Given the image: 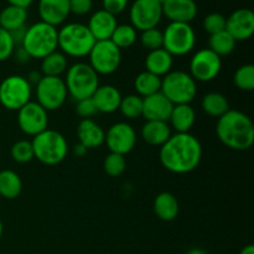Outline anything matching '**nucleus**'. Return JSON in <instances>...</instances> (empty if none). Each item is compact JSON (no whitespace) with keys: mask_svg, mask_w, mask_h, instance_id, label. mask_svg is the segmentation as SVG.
<instances>
[{"mask_svg":"<svg viewBox=\"0 0 254 254\" xmlns=\"http://www.w3.org/2000/svg\"><path fill=\"white\" fill-rule=\"evenodd\" d=\"M174 104L161 92L143 98V116L146 121L168 122Z\"/></svg>","mask_w":254,"mask_h":254,"instance_id":"nucleus-19","label":"nucleus"},{"mask_svg":"<svg viewBox=\"0 0 254 254\" xmlns=\"http://www.w3.org/2000/svg\"><path fill=\"white\" fill-rule=\"evenodd\" d=\"M117 25L118 22H117L116 16L101 9L92 14L87 27L96 41H103V40H111Z\"/></svg>","mask_w":254,"mask_h":254,"instance_id":"nucleus-20","label":"nucleus"},{"mask_svg":"<svg viewBox=\"0 0 254 254\" xmlns=\"http://www.w3.org/2000/svg\"><path fill=\"white\" fill-rule=\"evenodd\" d=\"M202 146L190 133H176L160 146L159 159L166 170L174 174H189L201 163Z\"/></svg>","mask_w":254,"mask_h":254,"instance_id":"nucleus-1","label":"nucleus"},{"mask_svg":"<svg viewBox=\"0 0 254 254\" xmlns=\"http://www.w3.org/2000/svg\"><path fill=\"white\" fill-rule=\"evenodd\" d=\"M26 25H24V26L19 27V29H15L12 31H10V35H11L15 46H21L22 40H24L25 34H26Z\"/></svg>","mask_w":254,"mask_h":254,"instance_id":"nucleus-44","label":"nucleus"},{"mask_svg":"<svg viewBox=\"0 0 254 254\" xmlns=\"http://www.w3.org/2000/svg\"><path fill=\"white\" fill-rule=\"evenodd\" d=\"M216 133L223 145L236 151H245L254 143V124L252 119L241 111L230 109L220 117Z\"/></svg>","mask_w":254,"mask_h":254,"instance_id":"nucleus-2","label":"nucleus"},{"mask_svg":"<svg viewBox=\"0 0 254 254\" xmlns=\"http://www.w3.org/2000/svg\"><path fill=\"white\" fill-rule=\"evenodd\" d=\"M96 40L89 32L87 25L79 22H69L59 30V49L64 56L81 57L88 56Z\"/></svg>","mask_w":254,"mask_h":254,"instance_id":"nucleus-4","label":"nucleus"},{"mask_svg":"<svg viewBox=\"0 0 254 254\" xmlns=\"http://www.w3.org/2000/svg\"><path fill=\"white\" fill-rule=\"evenodd\" d=\"M128 2L129 0H102L103 10L114 15V16L122 14L128 6Z\"/></svg>","mask_w":254,"mask_h":254,"instance_id":"nucleus-43","label":"nucleus"},{"mask_svg":"<svg viewBox=\"0 0 254 254\" xmlns=\"http://www.w3.org/2000/svg\"><path fill=\"white\" fill-rule=\"evenodd\" d=\"M6 1L9 2V5H14V6L27 9V7L34 2V0H6Z\"/></svg>","mask_w":254,"mask_h":254,"instance_id":"nucleus-46","label":"nucleus"},{"mask_svg":"<svg viewBox=\"0 0 254 254\" xmlns=\"http://www.w3.org/2000/svg\"><path fill=\"white\" fill-rule=\"evenodd\" d=\"M1 236H2V222L0 221V238H1Z\"/></svg>","mask_w":254,"mask_h":254,"instance_id":"nucleus-51","label":"nucleus"},{"mask_svg":"<svg viewBox=\"0 0 254 254\" xmlns=\"http://www.w3.org/2000/svg\"><path fill=\"white\" fill-rule=\"evenodd\" d=\"M77 136L79 144H82L88 150L103 145L106 133L101 126L92 119H82L77 127Z\"/></svg>","mask_w":254,"mask_h":254,"instance_id":"nucleus-22","label":"nucleus"},{"mask_svg":"<svg viewBox=\"0 0 254 254\" xmlns=\"http://www.w3.org/2000/svg\"><path fill=\"white\" fill-rule=\"evenodd\" d=\"M240 254H254V246L253 245H248L241 251Z\"/></svg>","mask_w":254,"mask_h":254,"instance_id":"nucleus-49","label":"nucleus"},{"mask_svg":"<svg viewBox=\"0 0 254 254\" xmlns=\"http://www.w3.org/2000/svg\"><path fill=\"white\" fill-rule=\"evenodd\" d=\"M21 47L31 59L42 60L59 49V30L46 22H35L26 29Z\"/></svg>","mask_w":254,"mask_h":254,"instance_id":"nucleus-3","label":"nucleus"},{"mask_svg":"<svg viewBox=\"0 0 254 254\" xmlns=\"http://www.w3.org/2000/svg\"><path fill=\"white\" fill-rule=\"evenodd\" d=\"M136 39H138L136 30L134 29L130 24H122L117 25L116 30H114V32L112 34L111 41L113 42L119 50H123L133 46V45L135 44Z\"/></svg>","mask_w":254,"mask_h":254,"instance_id":"nucleus-33","label":"nucleus"},{"mask_svg":"<svg viewBox=\"0 0 254 254\" xmlns=\"http://www.w3.org/2000/svg\"><path fill=\"white\" fill-rule=\"evenodd\" d=\"M127 166V161L124 155L116 153H109L106 156L103 163L104 171L108 174L112 178H117V176H121L124 173Z\"/></svg>","mask_w":254,"mask_h":254,"instance_id":"nucleus-37","label":"nucleus"},{"mask_svg":"<svg viewBox=\"0 0 254 254\" xmlns=\"http://www.w3.org/2000/svg\"><path fill=\"white\" fill-rule=\"evenodd\" d=\"M173 135L168 122L146 121L141 128V138L153 146H161Z\"/></svg>","mask_w":254,"mask_h":254,"instance_id":"nucleus-23","label":"nucleus"},{"mask_svg":"<svg viewBox=\"0 0 254 254\" xmlns=\"http://www.w3.org/2000/svg\"><path fill=\"white\" fill-rule=\"evenodd\" d=\"M196 121L195 109L190 104H178L174 106L171 111L170 122L171 127L176 130V133H190Z\"/></svg>","mask_w":254,"mask_h":254,"instance_id":"nucleus-25","label":"nucleus"},{"mask_svg":"<svg viewBox=\"0 0 254 254\" xmlns=\"http://www.w3.org/2000/svg\"><path fill=\"white\" fill-rule=\"evenodd\" d=\"M15 56H16V60L20 62V64H26V62H29L30 59H31L21 46L17 47L16 52H15Z\"/></svg>","mask_w":254,"mask_h":254,"instance_id":"nucleus-45","label":"nucleus"},{"mask_svg":"<svg viewBox=\"0 0 254 254\" xmlns=\"http://www.w3.org/2000/svg\"><path fill=\"white\" fill-rule=\"evenodd\" d=\"M11 154L12 160L16 161L19 164H26L30 163L34 156V149H32L31 141L29 140H19L11 146Z\"/></svg>","mask_w":254,"mask_h":254,"instance_id":"nucleus-36","label":"nucleus"},{"mask_svg":"<svg viewBox=\"0 0 254 254\" xmlns=\"http://www.w3.org/2000/svg\"><path fill=\"white\" fill-rule=\"evenodd\" d=\"M92 7H93L92 0H69V11L78 16L89 14Z\"/></svg>","mask_w":254,"mask_h":254,"instance_id":"nucleus-42","label":"nucleus"},{"mask_svg":"<svg viewBox=\"0 0 254 254\" xmlns=\"http://www.w3.org/2000/svg\"><path fill=\"white\" fill-rule=\"evenodd\" d=\"M129 19L136 31L158 27L163 19V5L156 0H134L129 9Z\"/></svg>","mask_w":254,"mask_h":254,"instance_id":"nucleus-12","label":"nucleus"},{"mask_svg":"<svg viewBox=\"0 0 254 254\" xmlns=\"http://www.w3.org/2000/svg\"><path fill=\"white\" fill-rule=\"evenodd\" d=\"M73 153L76 154L77 156H83L84 154L87 153V149L84 148L83 145H82V144H77V145H74V148H73Z\"/></svg>","mask_w":254,"mask_h":254,"instance_id":"nucleus-48","label":"nucleus"},{"mask_svg":"<svg viewBox=\"0 0 254 254\" xmlns=\"http://www.w3.org/2000/svg\"><path fill=\"white\" fill-rule=\"evenodd\" d=\"M233 82L238 89L245 92H252L254 89V66L252 64L238 67L233 76Z\"/></svg>","mask_w":254,"mask_h":254,"instance_id":"nucleus-35","label":"nucleus"},{"mask_svg":"<svg viewBox=\"0 0 254 254\" xmlns=\"http://www.w3.org/2000/svg\"><path fill=\"white\" fill-rule=\"evenodd\" d=\"M186 254H207V253H206L205 251L200 250V248H192V250L189 251Z\"/></svg>","mask_w":254,"mask_h":254,"instance_id":"nucleus-50","label":"nucleus"},{"mask_svg":"<svg viewBox=\"0 0 254 254\" xmlns=\"http://www.w3.org/2000/svg\"><path fill=\"white\" fill-rule=\"evenodd\" d=\"M196 45V34L190 24L170 22L163 31V49L171 56H185Z\"/></svg>","mask_w":254,"mask_h":254,"instance_id":"nucleus-8","label":"nucleus"},{"mask_svg":"<svg viewBox=\"0 0 254 254\" xmlns=\"http://www.w3.org/2000/svg\"><path fill=\"white\" fill-rule=\"evenodd\" d=\"M89 66L97 74H112L119 68L122 62V50H119L111 40L96 41L88 54Z\"/></svg>","mask_w":254,"mask_h":254,"instance_id":"nucleus-10","label":"nucleus"},{"mask_svg":"<svg viewBox=\"0 0 254 254\" xmlns=\"http://www.w3.org/2000/svg\"><path fill=\"white\" fill-rule=\"evenodd\" d=\"M34 156L45 165H57L66 159L68 144L60 131L46 129L31 141Z\"/></svg>","mask_w":254,"mask_h":254,"instance_id":"nucleus-5","label":"nucleus"},{"mask_svg":"<svg viewBox=\"0 0 254 254\" xmlns=\"http://www.w3.org/2000/svg\"><path fill=\"white\" fill-rule=\"evenodd\" d=\"M203 29L207 34L213 35L226 30V17L221 12H210L203 19Z\"/></svg>","mask_w":254,"mask_h":254,"instance_id":"nucleus-39","label":"nucleus"},{"mask_svg":"<svg viewBox=\"0 0 254 254\" xmlns=\"http://www.w3.org/2000/svg\"><path fill=\"white\" fill-rule=\"evenodd\" d=\"M76 112L82 119H91L92 117L96 116L98 113L96 106H94V102L92 98H86L81 99V101H77L76 106Z\"/></svg>","mask_w":254,"mask_h":254,"instance_id":"nucleus-41","label":"nucleus"},{"mask_svg":"<svg viewBox=\"0 0 254 254\" xmlns=\"http://www.w3.org/2000/svg\"><path fill=\"white\" fill-rule=\"evenodd\" d=\"M15 47L10 32L0 27V62L10 59L14 55Z\"/></svg>","mask_w":254,"mask_h":254,"instance_id":"nucleus-40","label":"nucleus"},{"mask_svg":"<svg viewBox=\"0 0 254 254\" xmlns=\"http://www.w3.org/2000/svg\"><path fill=\"white\" fill-rule=\"evenodd\" d=\"M91 98L93 99L97 111L108 114L118 111L122 101V94L117 87L104 84V86H99L97 88Z\"/></svg>","mask_w":254,"mask_h":254,"instance_id":"nucleus-21","label":"nucleus"},{"mask_svg":"<svg viewBox=\"0 0 254 254\" xmlns=\"http://www.w3.org/2000/svg\"><path fill=\"white\" fill-rule=\"evenodd\" d=\"M104 143L107 144L111 153L121 154L126 156L130 153L136 144V133L133 127L124 122L113 124L107 130L104 136Z\"/></svg>","mask_w":254,"mask_h":254,"instance_id":"nucleus-15","label":"nucleus"},{"mask_svg":"<svg viewBox=\"0 0 254 254\" xmlns=\"http://www.w3.org/2000/svg\"><path fill=\"white\" fill-rule=\"evenodd\" d=\"M226 31L235 41H246L254 34V14L251 9H237L226 17Z\"/></svg>","mask_w":254,"mask_h":254,"instance_id":"nucleus-16","label":"nucleus"},{"mask_svg":"<svg viewBox=\"0 0 254 254\" xmlns=\"http://www.w3.org/2000/svg\"><path fill=\"white\" fill-rule=\"evenodd\" d=\"M32 87L26 77L12 74L0 83V104L9 111H19L31 101Z\"/></svg>","mask_w":254,"mask_h":254,"instance_id":"nucleus-9","label":"nucleus"},{"mask_svg":"<svg viewBox=\"0 0 254 254\" xmlns=\"http://www.w3.org/2000/svg\"><path fill=\"white\" fill-rule=\"evenodd\" d=\"M174 64V57L166 50L158 49L149 51L145 59V71L155 74L158 77H164L171 72Z\"/></svg>","mask_w":254,"mask_h":254,"instance_id":"nucleus-24","label":"nucleus"},{"mask_svg":"<svg viewBox=\"0 0 254 254\" xmlns=\"http://www.w3.org/2000/svg\"><path fill=\"white\" fill-rule=\"evenodd\" d=\"M201 107L207 116L217 119L230 111L228 99L218 92H211V93L203 96L202 101H201Z\"/></svg>","mask_w":254,"mask_h":254,"instance_id":"nucleus-29","label":"nucleus"},{"mask_svg":"<svg viewBox=\"0 0 254 254\" xmlns=\"http://www.w3.org/2000/svg\"><path fill=\"white\" fill-rule=\"evenodd\" d=\"M222 60L210 49L196 52L190 61V76L195 81L211 82L220 74Z\"/></svg>","mask_w":254,"mask_h":254,"instance_id":"nucleus-13","label":"nucleus"},{"mask_svg":"<svg viewBox=\"0 0 254 254\" xmlns=\"http://www.w3.org/2000/svg\"><path fill=\"white\" fill-rule=\"evenodd\" d=\"M22 181L12 170L0 171V197L14 200L21 193Z\"/></svg>","mask_w":254,"mask_h":254,"instance_id":"nucleus-28","label":"nucleus"},{"mask_svg":"<svg viewBox=\"0 0 254 254\" xmlns=\"http://www.w3.org/2000/svg\"><path fill=\"white\" fill-rule=\"evenodd\" d=\"M134 87H135L138 96L145 98V97L153 96V94L160 92L161 78L150 72L144 71L136 76L135 81H134Z\"/></svg>","mask_w":254,"mask_h":254,"instance_id":"nucleus-31","label":"nucleus"},{"mask_svg":"<svg viewBox=\"0 0 254 254\" xmlns=\"http://www.w3.org/2000/svg\"><path fill=\"white\" fill-rule=\"evenodd\" d=\"M67 92L76 101L91 98L99 87V76L84 62H77L66 71L64 79Z\"/></svg>","mask_w":254,"mask_h":254,"instance_id":"nucleus-6","label":"nucleus"},{"mask_svg":"<svg viewBox=\"0 0 254 254\" xmlns=\"http://www.w3.org/2000/svg\"><path fill=\"white\" fill-rule=\"evenodd\" d=\"M67 56L61 51H55L41 60V73L47 77H61L68 68Z\"/></svg>","mask_w":254,"mask_h":254,"instance_id":"nucleus-30","label":"nucleus"},{"mask_svg":"<svg viewBox=\"0 0 254 254\" xmlns=\"http://www.w3.org/2000/svg\"><path fill=\"white\" fill-rule=\"evenodd\" d=\"M39 15L42 22L59 26L64 24L69 11V0H39Z\"/></svg>","mask_w":254,"mask_h":254,"instance_id":"nucleus-18","label":"nucleus"},{"mask_svg":"<svg viewBox=\"0 0 254 254\" xmlns=\"http://www.w3.org/2000/svg\"><path fill=\"white\" fill-rule=\"evenodd\" d=\"M68 92H67L64 79L61 77L42 76L39 83L36 84L37 103L50 111H57L66 102Z\"/></svg>","mask_w":254,"mask_h":254,"instance_id":"nucleus-11","label":"nucleus"},{"mask_svg":"<svg viewBox=\"0 0 254 254\" xmlns=\"http://www.w3.org/2000/svg\"><path fill=\"white\" fill-rule=\"evenodd\" d=\"M140 42L148 51L163 49V31L159 30L158 27L141 31Z\"/></svg>","mask_w":254,"mask_h":254,"instance_id":"nucleus-38","label":"nucleus"},{"mask_svg":"<svg viewBox=\"0 0 254 254\" xmlns=\"http://www.w3.org/2000/svg\"><path fill=\"white\" fill-rule=\"evenodd\" d=\"M236 41L226 30L210 35L208 39V49L215 52L218 56H227L235 51Z\"/></svg>","mask_w":254,"mask_h":254,"instance_id":"nucleus-32","label":"nucleus"},{"mask_svg":"<svg viewBox=\"0 0 254 254\" xmlns=\"http://www.w3.org/2000/svg\"><path fill=\"white\" fill-rule=\"evenodd\" d=\"M41 78H42V73H40V72H36V71H32L30 72L26 79L29 81L30 84H37Z\"/></svg>","mask_w":254,"mask_h":254,"instance_id":"nucleus-47","label":"nucleus"},{"mask_svg":"<svg viewBox=\"0 0 254 254\" xmlns=\"http://www.w3.org/2000/svg\"><path fill=\"white\" fill-rule=\"evenodd\" d=\"M119 111L126 118L135 119L143 116V98L138 94L122 97Z\"/></svg>","mask_w":254,"mask_h":254,"instance_id":"nucleus-34","label":"nucleus"},{"mask_svg":"<svg viewBox=\"0 0 254 254\" xmlns=\"http://www.w3.org/2000/svg\"><path fill=\"white\" fill-rule=\"evenodd\" d=\"M27 20V9L7 5L0 11V27L6 31L24 26Z\"/></svg>","mask_w":254,"mask_h":254,"instance_id":"nucleus-27","label":"nucleus"},{"mask_svg":"<svg viewBox=\"0 0 254 254\" xmlns=\"http://www.w3.org/2000/svg\"><path fill=\"white\" fill-rule=\"evenodd\" d=\"M17 124L22 133L36 136L49 129V113L37 102L30 101L17 111Z\"/></svg>","mask_w":254,"mask_h":254,"instance_id":"nucleus-14","label":"nucleus"},{"mask_svg":"<svg viewBox=\"0 0 254 254\" xmlns=\"http://www.w3.org/2000/svg\"><path fill=\"white\" fill-rule=\"evenodd\" d=\"M156 1H159V2H160L161 5H163L164 2H165V1H168V0H156Z\"/></svg>","mask_w":254,"mask_h":254,"instance_id":"nucleus-52","label":"nucleus"},{"mask_svg":"<svg viewBox=\"0 0 254 254\" xmlns=\"http://www.w3.org/2000/svg\"><path fill=\"white\" fill-rule=\"evenodd\" d=\"M197 4L195 0H168L163 4V16L170 22L190 24L197 16Z\"/></svg>","mask_w":254,"mask_h":254,"instance_id":"nucleus-17","label":"nucleus"},{"mask_svg":"<svg viewBox=\"0 0 254 254\" xmlns=\"http://www.w3.org/2000/svg\"><path fill=\"white\" fill-rule=\"evenodd\" d=\"M161 93L174 104H190L197 94V84L184 71H171L161 78Z\"/></svg>","mask_w":254,"mask_h":254,"instance_id":"nucleus-7","label":"nucleus"},{"mask_svg":"<svg viewBox=\"0 0 254 254\" xmlns=\"http://www.w3.org/2000/svg\"><path fill=\"white\" fill-rule=\"evenodd\" d=\"M179 201L173 193L161 192L159 193L154 201V212L161 221L170 222L174 221L179 215Z\"/></svg>","mask_w":254,"mask_h":254,"instance_id":"nucleus-26","label":"nucleus"}]
</instances>
